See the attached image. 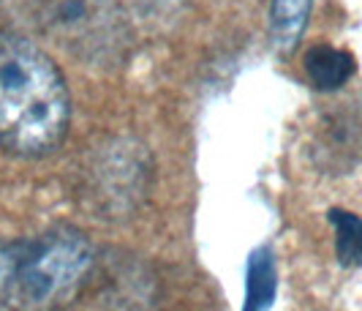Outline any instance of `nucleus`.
Masks as SVG:
<instances>
[{
	"label": "nucleus",
	"mask_w": 362,
	"mask_h": 311,
	"mask_svg": "<svg viewBox=\"0 0 362 311\" xmlns=\"http://www.w3.org/2000/svg\"><path fill=\"white\" fill-rule=\"evenodd\" d=\"M71 98L66 79L38 44L0 33V147L38 159L66 140Z\"/></svg>",
	"instance_id": "obj_1"
},
{
	"label": "nucleus",
	"mask_w": 362,
	"mask_h": 311,
	"mask_svg": "<svg viewBox=\"0 0 362 311\" xmlns=\"http://www.w3.org/2000/svg\"><path fill=\"white\" fill-rule=\"evenodd\" d=\"M90 268V240L71 224L0 243V306L11 311L60 309L79 293Z\"/></svg>",
	"instance_id": "obj_2"
},
{
	"label": "nucleus",
	"mask_w": 362,
	"mask_h": 311,
	"mask_svg": "<svg viewBox=\"0 0 362 311\" xmlns=\"http://www.w3.org/2000/svg\"><path fill=\"white\" fill-rule=\"evenodd\" d=\"M357 69L354 55L329 47V44H316L305 52V74H308L310 85L316 91H338L351 79V74Z\"/></svg>",
	"instance_id": "obj_3"
},
{
	"label": "nucleus",
	"mask_w": 362,
	"mask_h": 311,
	"mask_svg": "<svg viewBox=\"0 0 362 311\" xmlns=\"http://www.w3.org/2000/svg\"><path fill=\"white\" fill-rule=\"evenodd\" d=\"M313 0H272L270 44L278 55H291L305 33Z\"/></svg>",
	"instance_id": "obj_4"
},
{
	"label": "nucleus",
	"mask_w": 362,
	"mask_h": 311,
	"mask_svg": "<svg viewBox=\"0 0 362 311\" xmlns=\"http://www.w3.org/2000/svg\"><path fill=\"white\" fill-rule=\"evenodd\" d=\"M278 295V265L270 246H259L248 259L245 276V303L243 311H270Z\"/></svg>",
	"instance_id": "obj_5"
},
{
	"label": "nucleus",
	"mask_w": 362,
	"mask_h": 311,
	"mask_svg": "<svg viewBox=\"0 0 362 311\" xmlns=\"http://www.w3.org/2000/svg\"><path fill=\"white\" fill-rule=\"evenodd\" d=\"M322 153H327V166H346L354 164V150L360 153L362 147V120L357 118H349L344 112L332 115V120L322 128Z\"/></svg>",
	"instance_id": "obj_6"
},
{
	"label": "nucleus",
	"mask_w": 362,
	"mask_h": 311,
	"mask_svg": "<svg viewBox=\"0 0 362 311\" xmlns=\"http://www.w3.org/2000/svg\"><path fill=\"white\" fill-rule=\"evenodd\" d=\"M329 224L335 227V254L344 268H362V219L341 208H332Z\"/></svg>",
	"instance_id": "obj_7"
}]
</instances>
